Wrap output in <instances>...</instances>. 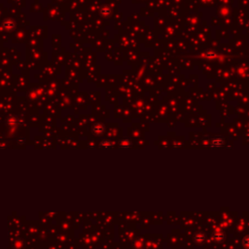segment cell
<instances>
[{
  "label": "cell",
  "mask_w": 249,
  "mask_h": 249,
  "mask_svg": "<svg viewBox=\"0 0 249 249\" xmlns=\"http://www.w3.org/2000/svg\"><path fill=\"white\" fill-rule=\"evenodd\" d=\"M93 132L96 133V134H97V135L102 134V133L104 132V127L101 124H96L93 128Z\"/></svg>",
  "instance_id": "1"
},
{
  "label": "cell",
  "mask_w": 249,
  "mask_h": 249,
  "mask_svg": "<svg viewBox=\"0 0 249 249\" xmlns=\"http://www.w3.org/2000/svg\"><path fill=\"white\" fill-rule=\"evenodd\" d=\"M4 27H5V29H7V30H11V29L14 28V23L12 22V20H7L6 22L4 23Z\"/></svg>",
  "instance_id": "2"
},
{
  "label": "cell",
  "mask_w": 249,
  "mask_h": 249,
  "mask_svg": "<svg viewBox=\"0 0 249 249\" xmlns=\"http://www.w3.org/2000/svg\"><path fill=\"white\" fill-rule=\"evenodd\" d=\"M129 146H131V141H129V140L124 139L120 141V147H122V148H129Z\"/></svg>",
  "instance_id": "3"
},
{
  "label": "cell",
  "mask_w": 249,
  "mask_h": 249,
  "mask_svg": "<svg viewBox=\"0 0 249 249\" xmlns=\"http://www.w3.org/2000/svg\"><path fill=\"white\" fill-rule=\"evenodd\" d=\"M101 146L102 147H105V148H111L112 146V143L110 141H108V140H106V141H102L101 142Z\"/></svg>",
  "instance_id": "4"
}]
</instances>
